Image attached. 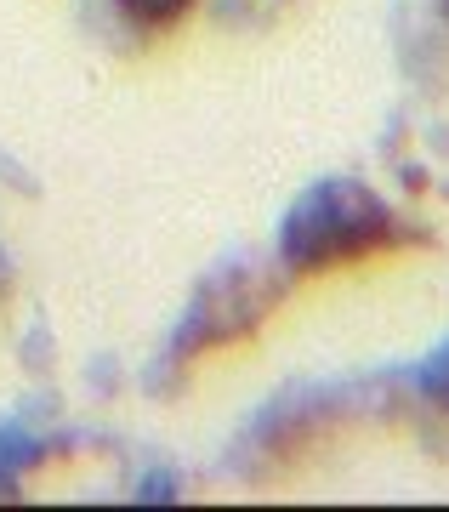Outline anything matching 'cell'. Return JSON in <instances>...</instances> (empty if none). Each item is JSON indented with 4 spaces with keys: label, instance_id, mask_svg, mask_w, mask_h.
<instances>
[{
    "label": "cell",
    "instance_id": "6da1fadb",
    "mask_svg": "<svg viewBox=\"0 0 449 512\" xmlns=\"http://www.w3.org/2000/svg\"><path fill=\"white\" fill-rule=\"evenodd\" d=\"M404 245H415V228L381 200L376 188L353 183V177L313 183L279 222V262L296 279L336 274V268L404 251Z\"/></svg>",
    "mask_w": 449,
    "mask_h": 512
},
{
    "label": "cell",
    "instance_id": "7a4b0ae2",
    "mask_svg": "<svg viewBox=\"0 0 449 512\" xmlns=\"http://www.w3.org/2000/svg\"><path fill=\"white\" fill-rule=\"evenodd\" d=\"M279 302V285L268 274H216L205 285L194 308H188V325L177 336V359H194L199 348H222V342H234V336H251L256 319Z\"/></svg>",
    "mask_w": 449,
    "mask_h": 512
},
{
    "label": "cell",
    "instance_id": "3957f363",
    "mask_svg": "<svg viewBox=\"0 0 449 512\" xmlns=\"http://www.w3.org/2000/svg\"><path fill=\"white\" fill-rule=\"evenodd\" d=\"M114 6L126 12L131 29H177L199 0H114Z\"/></svg>",
    "mask_w": 449,
    "mask_h": 512
},
{
    "label": "cell",
    "instance_id": "277c9868",
    "mask_svg": "<svg viewBox=\"0 0 449 512\" xmlns=\"http://www.w3.org/2000/svg\"><path fill=\"white\" fill-rule=\"evenodd\" d=\"M444 18H449V0H444Z\"/></svg>",
    "mask_w": 449,
    "mask_h": 512
},
{
    "label": "cell",
    "instance_id": "5b68a950",
    "mask_svg": "<svg viewBox=\"0 0 449 512\" xmlns=\"http://www.w3.org/2000/svg\"><path fill=\"white\" fill-rule=\"evenodd\" d=\"M0 291H6V279H0Z\"/></svg>",
    "mask_w": 449,
    "mask_h": 512
}]
</instances>
